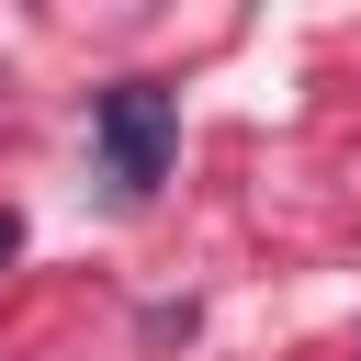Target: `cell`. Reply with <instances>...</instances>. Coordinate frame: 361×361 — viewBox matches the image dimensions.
<instances>
[{
    "label": "cell",
    "mask_w": 361,
    "mask_h": 361,
    "mask_svg": "<svg viewBox=\"0 0 361 361\" xmlns=\"http://www.w3.org/2000/svg\"><path fill=\"white\" fill-rule=\"evenodd\" d=\"M90 147H102V180H113L124 203H147V192L169 180L180 102H169L158 79H124V90H102V102H90Z\"/></svg>",
    "instance_id": "obj_1"
},
{
    "label": "cell",
    "mask_w": 361,
    "mask_h": 361,
    "mask_svg": "<svg viewBox=\"0 0 361 361\" xmlns=\"http://www.w3.org/2000/svg\"><path fill=\"white\" fill-rule=\"evenodd\" d=\"M11 248H23V214H0V259H11Z\"/></svg>",
    "instance_id": "obj_2"
}]
</instances>
